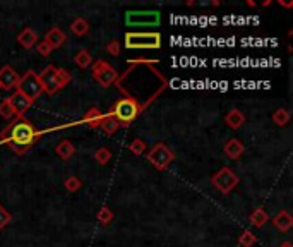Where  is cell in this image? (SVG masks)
<instances>
[{"label":"cell","instance_id":"cell-1","mask_svg":"<svg viewBox=\"0 0 293 247\" xmlns=\"http://www.w3.org/2000/svg\"><path fill=\"white\" fill-rule=\"evenodd\" d=\"M2 137L6 139L9 146L12 148L17 155H24L29 146H33L40 137V132L36 131V127L31 122L26 120L22 117H16L12 123H9V127L2 132Z\"/></svg>","mask_w":293,"mask_h":247},{"label":"cell","instance_id":"cell-2","mask_svg":"<svg viewBox=\"0 0 293 247\" xmlns=\"http://www.w3.org/2000/svg\"><path fill=\"white\" fill-rule=\"evenodd\" d=\"M141 107L134 98H122L115 103V107L111 108V115L117 118V122L120 123V127L130 126V122L136 120V117L139 115Z\"/></svg>","mask_w":293,"mask_h":247},{"label":"cell","instance_id":"cell-3","mask_svg":"<svg viewBox=\"0 0 293 247\" xmlns=\"http://www.w3.org/2000/svg\"><path fill=\"white\" fill-rule=\"evenodd\" d=\"M161 47L160 33H127L125 48L130 50H154Z\"/></svg>","mask_w":293,"mask_h":247},{"label":"cell","instance_id":"cell-4","mask_svg":"<svg viewBox=\"0 0 293 247\" xmlns=\"http://www.w3.org/2000/svg\"><path fill=\"white\" fill-rule=\"evenodd\" d=\"M146 158H148V161L156 170L163 172V170H167L170 167V163L175 160V153L170 150L167 145L158 142V145H154L148 153H146Z\"/></svg>","mask_w":293,"mask_h":247},{"label":"cell","instance_id":"cell-5","mask_svg":"<svg viewBox=\"0 0 293 247\" xmlns=\"http://www.w3.org/2000/svg\"><path fill=\"white\" fill-rule=\"evenodd\" d=\"M17 91L22 93V95L26 98H29L31 101H35L38 96H41L43 88H41V83H40L38 74L35 71H28L22 77H19Z\"/></svg>","mask_w":293,"mask_h":247},{"label":"cell","instance_id":"cell-6","mask_svg":"<svg viewBox=\"0 0 293 247\" xmlns=\"http://www.w3.org/2000/svg\"><path fill=\"white\" fill-rule=\"evenodd\" d=\"M91 69H93V77H95V81L100 86H103V88L111 86L114 83H117V79H119V74H117V71L105 60L93 62Z\"/></svg>","mask_w":293,"mask_h":247},{"label":"cell","instance_id":"cell-7","mask_svg":"<svg viewBox=\"0 0 293 247\" xmlns=\"http://www.w3.org/2000/svg\"><path fill=\"white\" fill-rule=\"evenodd\" d=\"M240 179L237 177V174L228 167H223L221 170H218L216 174L211 177V184L216 187L219 192L223 194H228L230 191H233L238 186Z\"/></svg>","mask_w":293,"mask_h":247},{"label":"cell","instance_id":"cell-8","mask_svg":"<svg viewBox=\"0 0 293 247\" xmlns=\"http://www.w3.org/2000/svg\"><path fill=\"white\" fill-rule=\"evenodd\" d=\"M125 23L129 26H158L160 12L158 11H130L127 12Z\"/></svg>","mask_w":293,"mask_h":247},{"label":"cell","instance_id":"cell-9","mask_svg":"<svg viewBox=\"0 0 293 247\" xmlns=\"http://www.w3.org/2000/svg\"><path fill=\"white\" fill-rule=\"evenodd\" d=\"M55 66H48L47 69H43L41 74H38L41 83V88L47 95H55L58 91V85H57V76H55Z\"/></svg>","mask_w":293,"mask_h":247},{"label":"cell","instance_id":"cell-10","mask_svg":"<svg viewBox=\"0 0 293 247\" xmlns=\"http://www.w3.org/2000/svg\"><path fill=\"white\" fill-rule=\"evenodd\" d=\"M6 101L9 103V105H11V108H12L14 113H16L17 117H22L24 113H26L29 108H31V105H33V101L29 100V98L24 96L22 93H19V91L12 93L11 96L6 98Z\"/></svg>","mask_w":293,"mask_h":247},{"label":"cell","instance_id":"cell-11","mask_svg":"<svg viewBox=\"0 0 293 247\" xmlns=\"http://www.w3.org/2000/svg\"><path fill=\"white\" fill-rule=\"evenodd\" d=\"M19 85V76L11 66H4L0 69V86L2 90H14Z\"/></svg>","mask_w":293,"mask_h":247},{"label":"cell","instance_id":"cell-12","mask_svg":"<svg viewBox=\"0 0 293 247\" xmlns=\"http://www.w3.org/2000/svg\"><path fill=\"white\" fill-rule=\"evenodd\" d=\"M223 151H224V155L230 158V160H238V158L243 155V151H245V146H243L242 141L232 137V139H228L227 142H224Z\"/></svg>","mask_w":293,"mask_h":247},{"label":"cell","instance_id":"cell-13","mask_svg":"<svg viewBox=\"0 0 293 247\" xmlns=\"http://www.w3.org/2000/svg\"><path fill=\"white\" fill-rule=\"evenodd\" d=\"M17 42L24 50H31V48L36 47V43H38V34H36V31H33L31 28H24L22 31L17 34Z\"/></svg>","mask_w":293,"mask_h":247},{"label":"cell","instance_id":"cell-14","mask_svg":"<svg viewBox=\"0 0 293 247\" xmlns=\"http://www.w3.org/2000/svg\"><path fill=\"white\" fill-rule=\"evenodd\" d=\"M45 42L55 50V48H60L63 43L67 42V36L60 28H52L50 31L45 34Z\"/></svg>","mask_w":293,"mask_h":247},{"label":"cell","instance_id":"cell-15","mask_svg":"<svg viewBox=\"0 0 293 247\" xmlns=\"http://www.w3.org/2000/svg\"><path fill=\"white\" fill-rule=\"evenodd\" d=\"M224 123H227L230 129L237 131V129H240L243 123H245V115H243L240 110L233 108V110H230L227 115H224Z\"/></svg>","mask_w":293,"mask_h":247},{"label":"cell","instance_id":"cell-16","mask_svg":"<svg viewBox=\"0 0 293 247\" xmlns=\"http://www.w3.org/2000/svg\"><path fill=\"white\" fill-rule=\"evenodd\" d=\"M273 225H275L280 232H288L293 225V218H291V215L288 213V211L283 210L275 216V218H273Z\"/></svg>","mask_w":293,"mask_h":247},{"label":"cell","instance_id":"cell-17","mask_svg":"<svg viewBox=\"0 0 293 247\" xmlns=\"http://www.w3.org/2000/svg\"><path fill=\"white\" fill-rule=\"evenodd\" d=\"M55 153H57V156L60 158V160H69V158L74 156L76 148H74V145H72L69 139H63V141H60L57 145Z\"/></svg>","mask_w":293,"mask_h":247},{"label":"cell","instance_id":"cell-18","mask_svg":"<svg viewBox=\"0 0 293 247\" xmlns=\"http://www.w3.org/2000/svg\"><path fill=\"white\" fill-rule=\"evenodd\" d=\"M82 120L87 122V126L93 127V129H96V127H100V126H101V120H103V115H101V112L98 110L96 107H93V108H89V110H87V112L84 113Z\"/></svg>","mask_w":293,"mask_h":247},{"label":"cell","instance_id":"cell-19","mask_svg":"<svg viewBox=\"0 0 293 247\" xmlns=\"http://www.w3.org/2000/svg\"><path fill=\"white\" fill-rule=\"evenodd\" d=\"M267 220H269V215H267L262 208H256L251 213V218H249V221H251L254 227H257V229L264 227L267 223Z\"/></svg>","mask_w":293,"mask_h":247},{"label":"cell","instance_id":"cell-20","mask_svg":"<svg viewBox=\"0 0 293 247\" xmlns=\"http://www.w3.org/2000/svg\"><path fill=\"white\" fill-rule=\"evenodd\" d=\"M71 31L76 34V36H84L89 31V23L86 21L84 17H76L74 21L71 23Z\"/></svg>","mask_w":293,"mask_h":247},{"label":"cell","instance_id":"cell-21","mask_svg":"<svg viewBox=\"0 0 293 247\" xmlns=\"http://www.w3.org/2000/svg\"><path fill=\"white\" fill-rule=\"evenodd\" d=\"M101 129H103L106 134H115L117 131L120 129V123L117 122V118L108 113V115H103V120H101Z\"/></svg>","mask_w":293,"mask_h":247},{"label":"cell","instance_id":"cell-22","mask_svg":"<svg viewBox=\"0 0 293 247\" xmlns=\"http://www.w3.org/2000/svg\"><path fill=\"white\" fill-rule=\"evenodd\" d=\"M74 62H76V66H77V67L87 69V67H91V66H93V57H91V53L87 52V50H79V52L76 53Z\"/></svg>","mask_w":293,"mask_h":247},{"label":"cell","instance_id":"cell-23","mask_svg":"<svg viewBox=\"0 0 293 247\" xmlns=\"http://www.w3.org/2000/svg\"><path fill=\"white\" fill-rule=\"evenodd\" d=\"M273 122L280 127L286 126V123L290 122V112H288L286 108H278V110L273 113Z\"/></svg>","mask_w":293,"mask_h":247},{"label":"cell","instance_id":"cell-24","mask_svg":"<svg viewBox=\"0 0 293 247\" xmlns=\"http://www.w3.org/2000/svg\"><path fill=\"white\" fill-rule=\"evenodd\" d=\"M96 220L103 227L110 225L111 220H114V211H111L108 206H101V210L98 211V215H96Z\"/></svg>","mask_w":293,"mask_h":247},{"label":"cell","instance_id":"cell-25","mask_svg":"<svg viewBox=\"0 0 293 247\" xmlns=\"http://www.w3.org/2000/svg\"><path fill=\"white\" fill-rule=\"evenodd\" d=\"M257 242V237L252 234L251 230H243L242 235L238 237V244H240L242 247H254Z\"/></svg>","mask_w":293,"mask_h":247},{"label":"cell","instance_id":"cell-26","mask_svg":"<svg viewBox=\"0 0 293 247\" xmlns=\"http://www.w3.org/2000/svg\"><path fill=\"white\" fill-rule=\"evenodd\" d=\"M95 160L100 163L101 167L106 165V163L111 160V151L108 150V148H105V146L103 148H98L96 153H95Z\"/></svg>","mask_w":293,"mask_h":247},{"label":"cell","instance_id":"cell-27","mask_svg":"<svg viewBox=\"0 0 293 247\" xmlns=\"http://www.w3.org/2000/svg\"><path fill=\"white\" fill-rule=\"evenodd\" d=\"M55 76H57V85L58 90L65 88L71 83V74L65 71V69H55Z\"/></svg>","mask_w":293,"mask_h":247},{"label":"cell","instance_id":"cell-28","mask_svg":"<svg viewBox=\"0 0 293 247\" xmlns=\"http://www.w3.org/2000/svg\"><path fill=\"white\" fill-rule=\"evenodd\" d=\"M63 187H65L69 192H77L82 187V182L79 177H76V175H72V177H67L65 182H63Z\"/></svg>","mask_w":293,"mask_h":247},{"label":"cell","instance_id":"cell-29","mask_svg":"<svg viewBox=\"0 0 293 247\" xmlns=\"http://www.w3.org/2000/svg\"><path fill=\"white\" fill-rule=\"evenodd\" d=\"M129 151H132L136 156H139V155H143L144 151H148V148H146V142L143 139L136 137V139L129 145Z\"/></svg>","mask_w":293,"mask_h":247},{"label":"cell","instance_id":"cell-30","mask_svg":"<svg viewBox=\"0 0 293 247\" xmlns=\"http://www.w3.org/2000/svg\"><path fill=\"white\" fill-rule=\"evenodd\" d=\"M0 117H4L6 120H14V118L17 117L16 113H14L12 108H11V105H9L6 100L0 103Z\"/></svg>","mask_w":293,"mask_h":247},{"label":"cell","instance_id":"cell-31","mask_svg":"<svg viewBox=\"0 0 293 247\" xmlns=\"http://www.w3.org/2000/svg\"><path fill=\"white\" fill-rule=\"evenodd\" d=\"M11 220H12V215L9 213L2 204H0V230L6 229V227L11 223Z\"/></svg>","mask_w":293,"mask_h":247},{"label":"cell","instance_id":"cell-32","mask_svg":"<svg viewBox=\"0 0 293 247\" xmlns=\"http://www.w3.org/2000/svg\"><path fill=\"white\" fill-rule=\"evenodd\" d=\"M36 50H38V53H40L41 57H48L52 53V50L53 48L48 45V43L43 39V42H40V43H36Z\"/></svg>","mask_w":293,"mask_h":247},{"label":"cell","instance_id":"cell-33","mask_svg":"<svg viewBox=\"0 0 293 247\" xmlns=\"http://www.w3.org/2000/svg\"><path fill=\"white\" fill-rule=\"evenodd\" d=\"M106 50H108L110 55H120V42H117V39H111V42L108 43V47H106Z\"/></svg>","mask_w":293,"mask_h":247},{"label":"cell","instance_id":"cell-34","mask_svg":"<svg viewBox=\"0 0 293 247\" xmlns=\"http://www.w3.org/2000/svg\"><path fill=\"white\" fill-rule=\"evenodd\" d=\"M280 6H283V7H293V2H283V0H280Z\"/></svg>","mask_w":293,"mask_h":247},{"label":"cell","instance_id":"cell-35","mask_svg":"<svg viewBox=\"0 0 293 247\" xmlns=\"http://www.w3.org/2000/svg\"><path fill=\"white\" fill-rule=\"evenodd\" d=\"M262 6L267 7V6H271V2H269V0H264V2H262Z\"/></svg>","mask_w":293,"mask_h":247},{"label":"cell","instance_id":"cell-36","mask_svg":"<svg viewBox=\"0 0 293 247\" xmlns=\"http://www.w3.org/2000/svg\"><path fill=\"white\" fill-rule=\"evenodd\" d=\"M281 247H291V244H290V242H283Z\"/></svg>","mask_w":293,"mask_h":247},{"label":"cell","instance_id":"cell-37","mask_svg":"<svg viewBox=\"0 0 293 247\" xmlns=\"http://www.w3.org/2000/svg\"><path fill=\"white\" fill-rule=\"evenodd\" d=\"M211 4H213V7H218V6H219V2H218V0H213Z\"/></svg>","mask_w":293,"mask_h":247},{"label":"cell","instance_id":"cell-38","mask_svg":"<svg viewBox=\"0 0 293 247\" xmlns=\"http://www.w3.org/2000/svg\"><path fill=\"white\" fill-rule=\"evenodd\" d=\"M0 90H2V86H0Z\"/></svg>","mask_w":293,"mask_h":247}]
</instances>
